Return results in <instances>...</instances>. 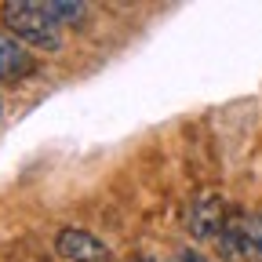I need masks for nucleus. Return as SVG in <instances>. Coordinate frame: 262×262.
<instances>
[{"label":"nucleus","instance_id":"1","mask_svg":"<svg viewBox=\"0 0 262 262\" xmlns=\"http://www.w3.org/2000/svg\"><path fill=\"white\" fill-rule=\"evenodd\" d=\"M0 15H4V26L18 40L40 48V51H58L62 48V26H55L48 18L40 0H8L0 8Z\"/></svg>","mask_w":262,"mask_h":262},{"label":"nucleus","instance_id":"2","mask_svg":"<svg viewBox=\"0 0 262 262\" xmlns=\"http://www.w3.org/2000/svg\"><path fill=\"white\" fill-rule=\"evenodd\" d=\"M186 229H189L193 241H215V237H222V229H226V204H222V196L215 189H204V193H196L189 201V208H186Z\"/></svg>","mask_w":262,"mask_h":262},{"label":"nucleus","instance_id":"3","mask_svg":"<svg viewBox=\"0 0 262 262\" xmlns=\"http://www.w3.org/2000/svg\"><path fill=\"white\" fill-rule=\"evenodd\" d=\"M55 251H58L62 258H70V262H110V244H102L95 233L77 229V226L58 229Z\"/></svg>","mask_w":262,"mask_h":262},{"label":"nucleus","instance_id":"4","mask_svg":"<svg viewBox=\"0 0 262 262\" xmlns=\"http://www.w3.org/2000/svg\"><path fill=\"white\" fill-rule=\"evenodd\" d=\"M33 70H37V58L26 51V44L0 33V77H26Z\"/></svg>","mask_w":262,"mask_h":262},{"label":"nucleus","instance_id":"5","mask_svg":"<svg viewBox=\"0 0 262 262\" xmlns=\"http://www.w3.org/2000/svg\"><path fill=\"white\" fill-rule=\"evenodd\" d=\"M40 4L55 26H77L88 15V4H77V0H40Z\"/></svg>","mask_w":262,"mask_h":262},{"label":"nucleus","instance_id":"6","mask_svg":"<svg viewBox=\"0 0 262 262\" xmlns=\"http://www.w3.org/2000/svg\"><path fill=\"white\" fill-rule=\"evenodd\" d=\"M241 233H244L251 255L262 258V215H258V211H244V215H241Z\"/></svg>","mask_w":262,"mask_h":262},{"label":"nucleus","instance_id":"7","mask_svg":"<svg viewBox=\"0 0 262 262\" xmlns=\"http://www.w3.org/2000/svg\"><path fill=\"white\" fill-rule=\"evenodd\" d=\"M171 262H208V255H201L196 248H179V251L171 255Z\"/></svg>","mask_w":262,"mask_h":262},{"label":"nucleus","instance_id":"8","mask_svg":"<svg viewBox=\"0 0 262 262\" xmlns=\"http://www.w3.org/2000/svg\"><path fill=\"white\" fill-rule=\"evenodd\" d=\"M131 262H157V258H149V255H142V258H131Z\"/></svg>","mask_w":262,"mask_h":262}]
</instances>
